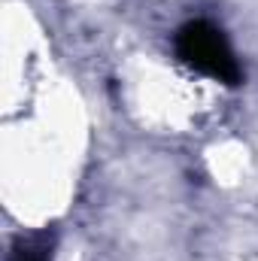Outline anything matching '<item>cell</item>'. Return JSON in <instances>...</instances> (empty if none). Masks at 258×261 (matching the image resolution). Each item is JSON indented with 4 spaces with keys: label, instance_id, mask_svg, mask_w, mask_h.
I'll use <instances>...</instances> for the list:
<instances>
[{
    "label": "cell",
    "instance_id": "cell-1",
    "mask_svg": "<svg viewBox=\"0 0 258 261\" xmlns=\"http://www.w3.org/2000/svg\"><path fill=\"white\" fill-rule=\"evenodd\" d=\"M176 55L183 64H189L192 70L216 79V82H225V85H237L243 76L225 34L210 21H189L179 28Z\"/></svg>",
    "mask_w": 258,
    "mask_h": 261
},
{
    "label": "cell",
    "instance_id": "cell-2",
    "mask_svg": "<svg viewBox=\"0 0 258 261\" xmlns=\"http://www.w3.org/2000/svg\"><path fill=\"white\" fill-rule=\"evenodd\" d=\"M9 261H52V237L46 231L43 234L18 237L15 246H12Z\"/></svg>",
    "mask_w": 258,
    "mask_h": 261
}]
</instances>
